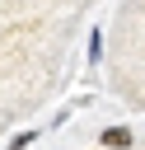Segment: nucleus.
Returning <instances> with one entry per match:
<instances>
[{"label":"nucleus","instance_id":"1","mask_svg":"<svg viewBox=\"0 0 145 150\" xmlns=\"http://www.w3.org/2000/svg\"><path fill=\"white\" fill-rule=\"evenodd\" d=\"M103 145H108V150H122V145H131V131H126V127H108V131H103Z\"/></svg>","mask_w":145,"mask_h":150}]
</instances>
